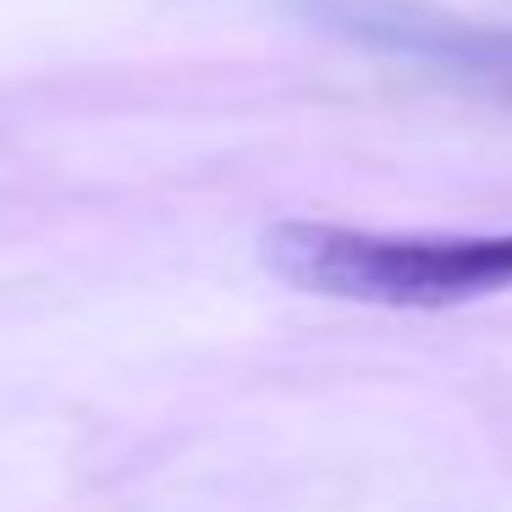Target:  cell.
Instances as JSON below:
<instances>
[{
  "label": "cell",
  "instance_id": "6da1fadb",
  "mask_svg": "<svg viewBox=\"0 0 512 512\" xmlns=\"http://www.w3.org/2000/svg\"><path fill=\"white\" fill-rule=\"evenodd\" d=\"M265 265L314 298L375 309H457L512 287V232L397 237L325 221H281L265 232Z\"/></svg>",
  "mask_w": 512,
  "mask_h": 512
},
{
  "label": "cell",
  "instance_id": "7a4b0ae2",
  "mask_svg": "<svg viewBox=\"0 0 512 512\" xmlns=\"http://www.w3.org/2000/svg\"><path fill=\"white\" fill-rule=\"evenodd\" d=\"M325 23L369 50L419 61L441 78L512 94V34L452 23V17L408 6V0H325Z\"/></svg>",
  "mask_w": 512,
  "mask_h": 512
}]
</instances>
